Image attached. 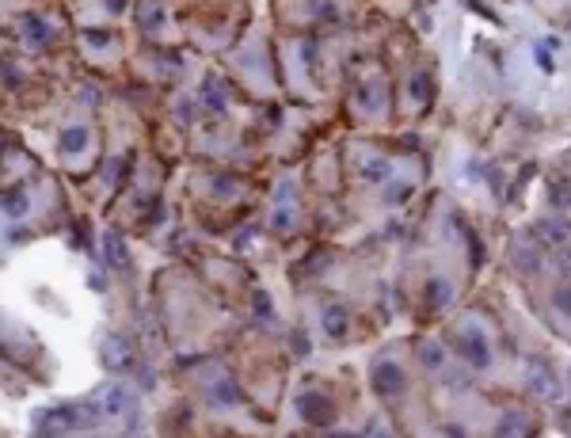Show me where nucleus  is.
<instances>
[{"label":"nucleus","instance_id":"f257e3e1","mask_svg":"<svg viewBox=\"0 0 571 438\" xmlns=\"http://www.w3.org/2000/svg\"><path fill=\"white\" fill-rule=\"evenodd\" d=\"M103 419L100 408L92 404H58V408H46L42 415H35V434L38 438H61L73 431H88Z\"/></svg>","mask_w":571,"mask_h":438},{"label":"nucleus","instance_id":"f03ea898","mask_svg":"<svg viewBox=\"0 0 571 438\" xmlns=\"http://www.w3.org/2000/svg\"><path fill=\"white\" fill-rule=\"evenodd\" d=\"M457 350H461V358L465 363H472L476 370H484L491 363V347H488V335H484V328H480L476 320H465L457 328Z\"/></svg>","mask_w":571,"mask_h":438},{"label":"nucleus","instance_id":"7ed1b4c3","mask_svg":"<svg viewBox=\"0 0 571 438\" xmlns=\"http://www.w3.org/2000/svg\"><path fill=\"white\" fill-rule=\"evenodd\" d=\"M298 415L305 423H313V427H328L335 419V404H332V397H324V392H301L298 397Z\"/></svg>","mask_w":571,"mask_h":438},{"label":"nucleus","instance_id":"20e7f679","mask_svg":"<svg viewBox=\"0 0 571 438\" xmlns=\"http://www.w3.org/2000/svg\"><path fill=\"white\" fill-rule=\"evenodd\" d=\"M134 408H137V400H134V392H130L126 385H107V389H103L100 412L107 415V419H126Z\"/></svg>","mask_w":571,"mask_h":438},{"label":"nucleus","instance_id":"39448f33","mask_svg":"<svg viewBox=\"0 0 571 438\" xmlns=\"http://www.w3.org/2000/svg\"><path fill=\"white\" fill-rule=\"evenodd\" d=\"M100 358H103L107 374H122V370H126L130 363H134V350H130V343H126L122 335H107V339H103Z\"/></svg>","mask_w":571,"mask_h":438},{"label":"nucleus","instance_id":"423d86ee","mask_svg":"<svg viewBox=\"0 0 571 438\" xmlns=\"http://www.w3.org/2000/svg\"><path fill=\"white\" fill-rule=\"evenodd\" d=\"M404 385H408V377H404V370L397 363H377L373 366V389L381 392V397H397V392H404Z\"/></svg>","mask_w":571,"mask_h":438},{"label":"nucleus","instance_id":"0eeeda50","mask_svg":"<svg viewBox=\"0 0 571 438\" xmlns=\"http://www.w3.org/2000/svg\"><path fill=\"white\" fill-rule=\"evenodd\" d=\"M355 103H358L366 115L381 111V107H385V84H381L377 76H366V80H358V84H355Z\"/></svg>","mask_w":571,"mask_h":438},{"label":"nucleus","instance_id":"6e6552de","mask_svg":"<svg viewBox=\"0 0 571 438\" xmlns=\"http://www.w3.org/2000/svg\"><path fill=\"white\" fill-rule=\"evenodd\" d=\"M103 256H107V263H111L115 271L130 267V248H126V240H122L118 229H107V233H103Z\"/></svg>","mask_w":571,"mask_h":438},{"label":"nucleus","instance_id":"1a4fd4ad","mask_svg":"<svg viewBox=\"0 0 571 438\" xmlns=\"http://www.w3.org/2000/svg\"><path fill=\"white\" fill-rule=\"evenodd\" d=\"M320 328H324V335H332V339H343L350 332V316L343 305H328L324 316H320Z\"/></svg>","mask_w":571,"mask_h":438},{"label":"nucleus","instance_id":"9d476101","mask_svg":"<svg viewBox=\"0 0 571 438\" xmlns=\"http://www.w3.org/2000/svg\"><path fill=\"white\" fill-rule=\"evenodd\" d=\"M510 263L522 271V275H537V271H541V248H537V244L530 248V244H522V240H518V244L510 248Z\"/></svg>","mask_w":571,"mask_h":438},{"label":"nucleus","instance_id":"9b49d317","mask_svg":"<svg viewBox=\"0 0 571 438\" xmlns=\"http://www.w3.org/2000/svg\"><path fill=\"white\" fill-rule=\"evenodd\" d=\"M19 27H23V35H27V42H31V46H46V42L53 38L50 24H46V19H42L38 12H27L23 19H19Z\"/></svg>","mask_w":571,"mask_h":438},{"label":"nucleus","instance_id":"f8f14e48","mask_svg":"<svg viewBox=\"0 0 571 438\" xmlns=\"http://www.w3.org/2000/svg\"><path fill=\"white\" fill-rule=\"evenodd\" d=\"M358 175H362L366 183H385L389 175H392V168H389L385 157H370L366 164H358Z\"/></svg>","mask_w":571,"mask_h":438},{"label":"nucleus","instance_id":"ddd939ff","mask_svg":"<svg viewBox=\"0 0 571 438\" xmlns=\"http://www.w3.org/2000/svg\"><path fill=\"white\" fill-rule=\"evenodd\" d=\"M533 233H537V240H545L548 248H564L567 244V229L556 225V221H537Z\"/></svg>","mask_w":571,"mask_h":438},{"label":"nucleus","instance_id":"4468645a","mask_svg":"<svg viewBox=\"0 0 571 438\" xmlns=\"http://www.w3.org/2000/svg\"><path fill=\"white\" fill-rule=\"evenodd\" d=\"M27 206H31V199H27V187H12V191L4 194V217H8V221L23 217V214H27Z\"/></svg>","mask_w":571,"mask_h":438},{"label":"nucleus","instance_id":"2eb2a0df","mask_svg":"<svg viewBox=\"0 0 571 438\" xmlns=\"http://www.w3.org/2000/svg\"><path fill=\"white\" fill-rule=\"evenodd\" d=\"M84 145H88V130H84V126H69V130L61 134V141H58V149L65 152V157L84 152Z\"/></svg>","mask_w":571,"mask_h":438},{"label":"nucleus","instance_id":"dca6fc26","mask_svg":"<svg viewBox=\"0 0 571 438\" xmlns=\"http://www.w3.org/2000/svg\"><path fill=\"white\" fill-rule=\"evenodd\" d=\"M202 100L210 111H225V103H229V95L221 92V84H217V76H206L202 80Z\"/></svg>","mask_w":571,"mask_h":438},{"label":"nucleus","instance_id":"f3484780","mask_svg":"<svg viewBox=\"0 0 571 438\" xmlns=\"http://www.w3.org/2000/svg\"><path fill=\"white\" fill-rule=\"evenodd\" d=\"M449 298H454V290H449L446 278H431V282H426V301H431V309L449 305Z\"/></svg>","mask_w":571,"mask_h":438},{"label":"nucleus","instance_id":"a211bd4d","mask_svg":"<svg viewBox=\"0 0 571 438\" xmlns=\"http://www.w3.org/2000/svg\"><path fill=\"white\" fill-rule=\"evenodd\" d=\"M214 400H217V404H240V400H244V392H240V385H236L233 377H221V381L214 385Z\"/></svg>","mask_w":571,"mask_h":438},{"label":"nucleus","instance_id":"6ab92c4d","mask_svg":"<svg viewBox=\"0 0 571 438\" xmlns=\"http://www.w3.org/2000/svg\"><path fill=\"white\" fill-rule=\"evenodd\" d=\"M419 363H423L426 370H442V366H446V350H442V343H423Z\"/></svg>","mask_w":571,"mask_h":438},{"label":"nucleus","instance_id":"aec40b11","mask_svg":"<svg viewBox=\"0 0 571 438\" xmlns=\"http://www.w3.org/2000/svg\"><path fill=\"white\" fill-rule=\"evenodd\" d=\"M137 24L145 27V31H152V27H160V24H164V12H160V4H145V8H141Z\"/></svg>","mask_w":571,"mask_h":438},{"label":"nucleus","instance_id":"412c9836","mask_svg":"<svg viewBox=\"0 0 571 438\" xmlns=\"http://www.w3.org/2000/svg\"><path fill=\"white\" fill-rule=\"evenodd\" d=\"M256 309L271 320V298H267V290H256Z\"/></svg>","mask_w":571,"mask_h":438},{"label":"nucleus","instance_id":"4be33fe9","mask_svg":"<svg viewBox=\"0 0 571 438\" xmlns=\"http://www.w3.org/2000/svg\"><path fill=\"white\" fill-rule=\"evenodd\" d=\"M533 53H537V65H541L545 73H552V58H548V50H545V46H537Z\"/></svg>","mask_w":571,"mask_h":438},{"label":"nucleus","instance_id":"5701e85b","mask_svg":"<svg viewBox=\"0 0 571 438\" xmlns=\"http://www.w3.org/2000/svg\"><path fill=\"white\" fill-rule=\"evenodd\" d=\"M126 4H130V0H107V8H111V12H126Z\"/></svg>","mask_w":571,"mask_h":438},{"label":"nucleus","instance_id":"b1692460","mask_svg":"<svg viewBox=\"0 0 571 438\" xmlns=\"http://www.w3.org/2000/svg\"><path fill=\"white\" fill-rule=\"evenodd\" d=\"M377 438H389V434H377Z\"/></svg>","mask_w":571,"mask_h":438},{"label":"nucleus","instance_id":"393cba45","mask_svg":"<svg viewBox=\"0 0 571 438\" xmlns=\"http://www.w3.org/2000/svg\"><path fill=\"white\" fill-rule=\"evenodd\" d=\"M137 438H149V434H137Z\"/></svg>","mask_w":571,"mask_h":438}]
</instances>
